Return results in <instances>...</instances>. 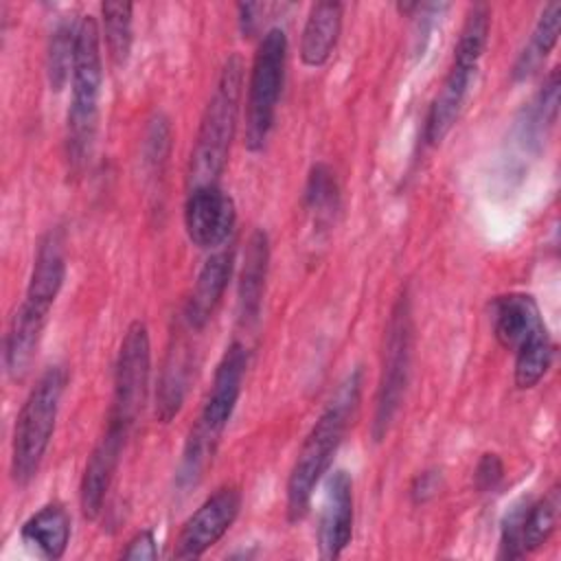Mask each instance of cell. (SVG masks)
Wrapping results in <instances>:
<instances>
[{
	"label": "cell",
	"instance_id": "1",
	"mask_svg": "<svg viewBox=\"0 0 561 561\" xmlns=\"http://www.w3.org/2000/svg\"><path fill=\"white\" fill-rule=\"evenodd\" d=\"M362 370L355 368L337 388L324 412L309 430L287 478V519L291 524L307 517L318 482L329 473L337 447L346 434L351 416L359 403Z\"/></svg>",
	"mask_w": 561,
	"mask_h": 561
},
{
	"label": "cell",
	"instance_id": "2",
	"mask_svg": "<svg viewBox=\"0 0 561 561\" xmlns=\"http://www.w3.org/2000/svg\"><path fill=\"white\" fill-rule=\"evenodd\" d=\"M245 368H248V348L243 342L234 340L224 351L215 368L213 383L204 399L202 412L186 438L182 462L178 469L180 486L197 484V480L204 476V469L213 462L221 434L241 397Z\"/></svg>",
	"mask_w": 561,
	"mask_h": 561
},
{
	"label": "cell",
	"instance_id": "3",
	"mask_svg": "<svg viewBox=\"0 0 561 561\" xmlns=\"http://www.w3.org/2000/svg\"><path fill=\"white\" fill-rule=\"evenodd\" d=\"M243 92V59L232 53L226 57L213 94L199 118V129L191 151L188 184L191 188L217 184L226 169L230 145L237 131L239 103Z\"/></svg>",
	"mask_w": 561,
	"mask_h": 561
},
{
	"label": "cell",
	"instance_id": "4",
	"mask_svg": "<svg viewBox=\"0 0 561 561\" xmlns=\"http://www.w3.org/2000/svg\"><path fill=\"white\" fill-rule=\"evenodd\" d=\"M70 88L72 96L66 114V162L72 173H79L94 145L103 88L101 33L92 15H83L79 20Z\"/></svg>",
	"mask_w": 561,
	"mask_h": 561
},
{
	"label": "cell",
	"instance_id": "5",
	"mask_svg": "<svg viewBox=\"0 0 561 561\" xmlns=\"http://www.w3.org/2000/svg\"><path fill=\"white\" fill-rule=\"evenodd\" d=\"M66 383V368L59 364L48 366L18 412L11 443V478L18 486H26L42 467L55 432Z\"/></svg>",
	"mask_w": 561,
	"mask_h": 561
},
{
	"label": "cell",
	"instance_id": "6",
	"mask_svg": "<svg viewBox=\"0 0 561 561\" xmlns=\"http://www.w3.org/2000/svg\"><path fill=\"white\" fill-rule=\"evenodd\" d=\"M287 64V35L280 26L267 28L256 46L245 101V149L261 151L274 127L276 105Z\"/></svg>",
	"mask_w": 561,
	"mask_h": 561
},
{
	"label": "cell",
	"instance_id": "7",
	"mask_svg": "<svg viewBox=\"0 0 561 561\" xmlns=\"http://www.w3.org/2000/svg\"><path fill=\"white\" fill-rule=\"evenodd\" d=\"M412 307L410 296L403 294L392 305L386 324L383 337V362H381V377L375 397V416H373V438L379 443L386 438L408 388L410 379V362H412Z\"/></svg>",
	"mask_w": 561,
	"mask_h": 561
},
{
	"label": "cell",
	"instance_id": "8",
	"mask_svg": "<svg viewBox=\"0 0 561 561\" xmlns=\"http://www.w3.org/2000/svg\"><path fill=\"white\" fill-rule=\"evenodd\" d=\"M151 375V342L149 329L142 320L129 322L123 333L116 364H114V394L107 419H114L129 430L140 416Z\"/></svg>",
	"mask_w": 561,
	"mask_h": 561
},
{
	"label": "cell",
	"instance_id": "9",
	"mask_svg": "<svg viewBox=\"0 0 561 561\" xmlns=\"http://www.w3.org/2000/svg\"><path fill=\"white\" fill-rule=\"evenodd\" d=\"M239 511L241 491L232 484L219 486L182 524L173 546V559H199L230 530Z\"/></svg>",
	"mask_w": 561,
	"mask_h": 561
},
{
	"label": "cell",
	"instance_id": "10",
	"mask_svg": "<svg viewBox=\"0 0 561 561\" xmlns=\"http://www.w3.org/2000/svg\"><path fill=\"white\" fill-rule=\"evenodd\" d=\"M64 280H66L64 234L59 228H50L46 234H42L37 243L24 300L15 311L24 318L39 320L46 324L50 307L55 305Z\"/></svg>",
	"mask_w": 561,
	"mask_h": 561
},
{
	"label": "cell",
	"instance_id": "11",
	"mask_svg": "<svg viewBox=\"0 0 561 561\" xmlns=\"http://www.w3.org/2000/svg\"><path fill=\"white\" fill-rule=\"evenodd\" d=\"M234 224V202L219 184H204L188 191L184 202V228L193 245L202 250L224 245L232 234Z\"/></svg>",
	"mask_w": 561,
	"mask_h": 561
},
{
	"label": "cell",
	"instance_id": "12",
	"mask_svg": "<svg viewBox=\"0 0 561 561\" xmlns=\"http://www.w3.org/2000/svg\"><path fill=\"white\" fill-rule=\"evenodd\" d=\"M129 436V427L107 419V427L101 434V438L96 440V445L92 447L85 467H83V476H81V484H79V504H81V513L85 519H96L103 511L107 491L112 486L114 473L118 469L123 449H125V440Z\"/></svg>",
	"mask_w": 561,
	"mask_h": 561
},
{
	"label": "cell",
	"instance_id": "13",
	"mask_svg": "<svg viewBox=\"0 0 561 561\" xmlns=\"http://www.w3.org/2000/svg\"><path fill=\"white\" fill-rule=\"evenodd\" d=\"M353 539V478L335 469L324 480V497L318 517V552L337 559Z\"/></svg>",
	"mask_w": 561,
	"mask_h": 561
},
{
	"label": "cell",
	"instance_id": "14",
	"mask_svg": "<svg viewBox=\"0 0 561 561\" xmlns=\"http://www.w3.org/2000/svg\"><path fill=\"white\" fill-rule=\"evenodd\" d=\"M491 322L497 344L513 353L530 337L548 331L537 300L522 291L495 296L491 300Z\"/></svg>",
	"mask_w": 561,
	"mask_h": 561
},
{
	"label": "cell",
	"instance_id": "15",
	"mask_svg": "<svg viewBox=\"0 0 561 561\" xmlns=\"http://www.w3.org/2000/svg\"><path fill=\"white\" fill-rule=\"evenodd\" d=\"M232 267H234V254L232 250H219V252H213L197 278H195V285H193V291L184 305V320L188 324V329H204L215 309L219 307L224 294H226V287L232 278Z\"/></svg>",
	"mask_w": 561,
	"mask_h": 561
},
{
	"label": "cell",
	"instance_id": "16",
	"mask_svg": "<svg viewBox=\"0 0 561 561\" xmlns=\"http://www.w3.org/2000/svg\"><path fill=\"white\" fill-rule=\"evenodd\" d=\"M473 66H465L458 61H451L438 92L434 94L427 116H425V142L432 147H438L447 134L451 131V127L456 125L462 103L469 94L471 81L476 77Z\"/></svg>",
	"mask_w": 561,
	"mask_h": 561
},
{
	"label": "cell",
	"instance_id": "17",
	"mask_svg": "<svg viewBox=\"0 0 561 561\" xmlns=\"http://www.w3.org/2000/svg\"><path fill=\"white\" fill-rule=\"evenodd\" d=\"M267 263H270V239L265 230L256 228L245 243L243 265L239 274L237 311H239V322L243 327H254L259 322L263 294H265Z\"/></svg>",
	"mask_w": 561,
	"mask_h": 561
},
{
	"label": "cell",
	"instance_id": "18",
	"mask_svg": "<svg viewBox=\"0 0 561 561\" xmlns=\"http://www.w3.org/2000/svg\"><path fill=\"white\" fill-rule=\"evenodd\" d=\"M342 11L344 7L333 0L316 2L309 9L300 37V59L305 66L318 68L329 61L342 31Z\"/></svg>",
	"mask_w": 561,
	"mask_h": 561
},
{
	"label": "cell",
	"instance_id": "19",
	"mask_svg": "<svg viewBox=\"0 0 561 561\" xmlns=\"http://www.w3.org/2000/svg\"><path fill=\"white\" fill-rule=\"evenodd\" d=\"M22 541L44 559L64 557L70 541V515L61 502H48L20 528Z\"/></svg>",
	"mask_w": 561,
	"mask_h": 561
},
{
	"label": "cell",
	"instance_id": "20",
	"mask_svg": "<svg viewBox=\"0 0 561 561\" xmlns=\"http://www.w3.org/2000/svg\"><path fill=\"white\" fill-rule=\"evenodd\" d=\"M559 31H561V2H548L541 11L537 24L533 26V33H530L526 46L519 50V55L513 64L515 81H524L541 68V64L546 61V57L550 55V50L554 48V44L559 39Z\"/></svg>",
	"mask_w": 561,
	"mask_h": 561
},
{
	"label": "cell",
	"instance_id": "21",
	"mask_svg": "<svg viewBox=\"0 0 561 561\" xmlns=\"http://www.w3.org/2000/svg\"><path fill=\"white\" fill-rule=\"evenodd\" d=\"M191 377V359L184 346H175L162 368L158 392H156V416L169 423L182 408Z\"/></svg>",
	"mask_w": 561,
	"mask_h": 561
},
{
	"label": "cell",
	"instance_id": "22",
	"mask_svg": "<svg viewBox=\"0 0 561 561\" xmlns=\"http://www.w3.org/2000/svg\"><path fill=\"white\" fill-rule=\"evenodd\" d=\"M559 101H561V83H559V68H552L546 77L541 90L533 99V103L524 110V121L519 123L522 138L526 145L541 142L559 116Z\"/></svg>",
	"mask_w": 561,
	"mask_h": 561
},
{
	"label": "cell",
	"instance_id": "23",
	"mask_svg": "<svg viewBox=\"0 0 561 561\" xmlns=\"http://www.w3.org/2000/svg\"><path fill=\"white\" fill-rule=\"evenodd\" d=\"M305 208L316 224H331L340 210V184L327 162H316L305 184Z\"/></svg>",
	"mask_w": 561,
	"mask_h": 561
},
{
	"label": "cell",
	"instance_id": "24",
	"mask_svg": "<svg viewBox=\"0 0 561 561\" xmlns=\"http://www.w3.org/2000/svg\"><path fill=\"white\" fill-rule=\"evenodd\" d=\"M559 508H561V491L557 482L543 493V497L528 504L524 513V524H522V548L526 554L539 550L550 539L559 522Z\"/></svg>",
	"mask_w": 561,
	"mask_h": 561
},
{
	"label": "cell",
	"instance_id": "25",
	"mask_svg": "<svg viewBox=\"0 0 561 561\" xmlns=\"http://www.w3.org/2000/svg\"><path fill=\"white\" fill-rule=\"evenodd\" d=\"M103 37L114 66H125L134 44V4L131 2H103Z\"/></svg>",
	"mask_w": 561,
	"mask_h": 561
},
{
	"label": "cell",
	"instance_id": "26",
	"mask_svg": "<svg viewBox=\"0 0 561 561\" xmlns=\"http://www.w3.org/2000/svg\"><path fill=\"white\" fill-rule=\"evenodd\" d=\"M77 28L79 22L61 20L50 33L46 50V79L53 92H59L72 79Z\"/></svg>",
	"mask_w": 561,
	"mask_h": 561
},
{
	"label": "cell",
	"instance_id": "27",
	"mask_svg": "<svg viewBox=\"0 0 561 561\" xmlns=\"http://www.w3.org/2000/svg\"><path fill=\"white\" fill-rule=\"evenodd\" d=\"M554 359V344L548 331L530 337L515 351V386L522 390L535 388L550 370Z\"/></svg>",
	"mask_w": 561,
	"mask_h": 561
},
{
	"label": "cell",
	"instance_id": "28",
	"mask_svg": "<svg viewBox=\"0 0 561 561\" xmlns=\"http://www.w3.org/2000/svg\"><path fill=\"white\" fill-rule=\"evenodd\" d=\"M491 31V9L486 4H473L462 22L456 48H454V61L478 68Z\"/></svg>",
	"mask_w": 561,
	"mask_h": 561
},
{
	"label": "cell",
	"instance_id": "29",
	"mask_svg": "<svg viewBox=\"0 0 561 561\" xmlns=\"http://www.w3.org/2000/svg\"><path fill=\"white\" fill-rule=\"evenodd\" d=\"M528 502H517L508 508L500 528V559H519L526 557L522 548V524Z\"/></svg>",
	"mask_w": 561,
	"mask_h": 561
},
{
	"label": "cell",
	"instance_id": "30",
	"mask_svg": "<svg viewBox=\"0 0 561 561\" xmlns=\"http://www.w3.org/2000/svg\"><path fill=\"white\" fill-rule=\"evenodd\" d=\"M504 480V462L495 451H484L473 469V486L480 493L495 491Z\"/></svg>",
	"mask_w": 561,
	"mask_h": 561
},
{
	"label": "cell",
	"instance_id": "31",
	"mask_svg": "<svg viewBox=\"0 0 561 561\" xmlns=\"http://www.w3.org/2000/svg\"><path fill=\"white\" fill-rule=\"evenodd\" d=\"M443 489V471L432 467V469H423L414 476L412 484H410V500L414 504H425L430 500H434Z\"/></svg>",
	"mask_w": 561,
	"mask_h": 561
},
{
	"label": "cell",
	"instance_id": "32",
	"mask_svg": "<svg viewBox=\"0 0 561 561\" xmlns=\"http://www.w3.org/2000/svg\"><path fill=\"white\" fill-rule=\"evenodd\" d=\"M158 557V546H156V535L151 528L138 530L121 550V559L125 561H153Z\"/></svg>",
	"mask_w": 561,
	"mask_h": 561
},
{
	"label": "cell",
	"instance_id": "33",
	"mask_svg": "<svg viewBox=\"0 0 561 561\" xmlns=\"http://www.w3.org/2000/svg\"><path fill=\"white\" fill-rule=\"evenodd\" d=\"M239 11V28L243 33V37H250L259 31L261 22H263V13H265V4L261 2H241L237 4Z\"/></svg>",
	"mask_w": 561,
	"mask_h": 561
}]
</instances>
